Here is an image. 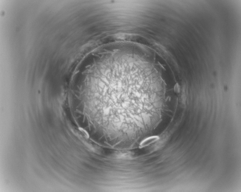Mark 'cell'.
Here are the masks:
<instances>
[{
  "label": "cell",
  "mask_w": 241,
  "mask_h": 192,
  "mask_svg": "<svg viewBox=\"0 0 241 192\" xmlns=\"http://www.w3.org/2000/svg\"><path fill=\"white\" fill-rule=\"evenodd\" d=\"M159 139V137L158 136H152L149 137L146 139H145L141 143L139 147L140 148H141L147 147L149 144L153 143L157 141Z\"/></svg>",
  "instance_id": "6da1fadb"
}]
</instances>
